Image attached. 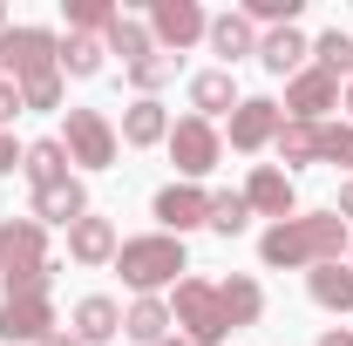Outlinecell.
Instances as JSON below:
<instances>
[{
	"instance_id": "1",
	"label": "cell",
	"mask_w": 353,
	"mask_h": 346,
	"mask_svg": "<svg viewBox=\"0 0 353 346\" xmlns=\"http://www.w3.org/2000/svg\"><path fill=\"white\" fill-rule=\"evenodd\" d=\"M347 245H353V224L340 211H299L285 224H265L259 265L265 272H312V265H340Z\"/></svg>"
},
{
	"instance_id": "2",
	"label": "cell",
	"mask_w": 353,
	"mask_h": 346,
	"mask_svg": "<svg viewBox=\"0 0 353 346\" xmlns=\"http://www.w3.org/2000/svg\"><path fill=\"white\" fill-rule=\"evenodd\" d=\"M0 285H7V299H48V285H54L48 224H34V217H0Z\"/></svg>"
},
{
	"instance_id": "3",
	"label": "cell",
	"mask_w": 353,
	"mask_h": 346,
	"mask_svg": "<svg viewBox=\"0 0 353 346\" xmlns=\"http://www.w3.org/2000/svg\"><path fill=\"white\" fill-rule=\"evenodd\" d=\"M116 272H123V285H130L136 299H163V292H176V278L190 272V252H183V238H170V231H143V238H123Z\"/></svg>"
},
{
	"instance_id": "4",
	"label": "cell",
	"mask_w": 353,
	"mask_h": 346,
	"mask_svg": "<svg viewBox=\"0 0 353 346\" xmlns=\"http://www.w3.org/2000/svg\"><path fill=\"white\" fill-rule=\"evenodd\" d=\"M54 68H61V34H54V28L21 21V28L0 34V75H7L14 88L34 82V75H54Z\"/></svg>"
},
{
	"instance_id": "5",
	"label": "cell",
	"mask_w": 353,
	"mask_h": 346,
	"mask_svg": "<svg viewBox=\"0 0 353 346\" xmlns=\"http://www.w3.org/2000/svg\"><path fill=\"white\" fill-rule=\"evenodd\" d=\"M170 319H176V333H183L190 346H224V340H231V326H224V312H218V285H211V278H176Z\"/></svg>"
},
{
	"instance_id": "6",
	"label": "cell",
	"mask_w": 353,
	"mask_h": 346,
	"mask_svg": "<svg viewBox=\"0 0 353 346\" xmlns=\"http://www.w3.org/2000/svg\"><path fill=\"white\" fill-rule=\"evenodd\" d=\"M61 116H68V123H61V150H68V163H75V170H109L116 150H123L116 123H109L102 109H61Z\"/></svg>"
},
{
	"instance_id": "7",
	"label": "cell",
	"mask_w": 353,
	"mask_h": 346,
	"mask_svg": "<svg viewBox=\"0 0 353 346\" xmlns=\"http://www.w3.org/2000/svg\"><path fill=\"white\" fill-rule=\"evenodd\" d=\"M150 41H157V54H183V48H197L204 34H211V14H204V0H150Z\"/></svg>"
},
{
	"instance_id": "8",
	"label": "cell",
	"mask_w": 353,
	"mask_h": 346,
	"mask_svg": "<svg viewBox=\"0 0 353 346\" xmlns=\"http://www.w3.org/2000/svg\"><path fill=\"white\" fill-rule=\"evenodd\" d=\"M170 163H176V176L183 183H197V176H211L218 170V156H224V136H218V123H204V116H176L170 123Z\"/></svg>"
},
{
	"instance_id": "9",
	"label": "cell",
	"mask_w": 353,
	"mask_h": 346,
	"mask_svg": "<svg viewBox=\"0 0 353 346\" xmlns=\"http://www.w3.org/2000/svg\"><path fill=\"white\" fill-rule=\"evenodd\" d=\"M279 123H285V109H279L272 95H245V102L231 109L224 143H231L238 156H259V150H272V143H279Z\"/></svg>"
},
{
	"instance_id": "10",
	"label": "cell",
	"mask_w": 353,
	"mask_h": 346,
	"mask_svg": "<svg viewBox=\"0 0 353 346\" xmlns=\"http://www.w3.org/2000/svg\"><path fill=\"white\" fill-rule=\"evenodd\" d=\"M150 217H157V231H170V238H183V231H197L204 217H211V190H197V183H163L157 197H150Z\"/></svg>"
},
{
	"instance_id": "11",
	"label": "cell",
	"mask_w": 353,
	"mask_h": 346,
	"mask_svg": "<svg viewBox=\"0 0 353 346\" xmlns=\"http://www.w3.org/2000/svg\"><path fill=\"white\" fill-rule=\"evenodd\" d=\"M340 88H347V82H333L326 68L306 61V68L285 82V102H279V109H285V123H319L326 109H340Z\"/></svg>"
},
{
	"instance_id": "12",
	"label": "cell",
	"mask_w": 353,
	"mask_h": 346,
	"mask_svg": "<svg viewBox=\"0 0 353 346\" xmlns=\"http://www.w3.org/2000/svg\"><path fill=\"white\" fill-rule=\"evenodd\" d=\"M245 204H252V217L285 224V217H299V190H292V176L279 170V163H259V170L245 176Z\"/></svg>"
},
{
	"instance_id": "13",
	"label": "cell",
	"mask_w": 353,
	"mask_h": 346,
	"mask_svg": "<svg viewBox=\"0 0 353 346\" xmlns=\"http://www.w3.org/2000/svg\"><path fill=\"white\" fill-rule=\"evenodd\" d=\"M54 326V299H0V346H41Z\"/></svg>"
},
{
	"instance_id": "14",
	"label": "cell",
	"mask_w": 353,
	"mask_h": 346,
	"mask_svg": "<svg viewBox=\"0 0 353 346\" xmlns=\"http://www.w3.org/2000/svg\"><path fill=\"white\" fill-rule=\"evenodd\" d=\"M259 61H265V75H285V82H292L312 61V34L306 28H265L259 34Z\"/></svg>"
},
{
	"instance_id": "15",
	"label": "cell",
	"mask_w": 353,
	"mask_h": 346,
	"mask_svg": "<svg viewBox=\"0 0 353 346\" xmlns=\"http://www.w3.org/2000/svg\"><path fill=\"white\" fill-rule=\"evenodd\" d=\"M218 312L231 333H245V326H259L265 319V285L252 278V272H231V278H218Z\"/></svg>"
},
{
	"instance_id": "16",
	"label": "cell",
	"mask_w": 353,
	"mask_h": 346,
	"mask_svg": "<svg viewBox=\"0 0 353 346\" xmlns=\"http://www.w3.org/2000/svg\"><path fill=\"white\" fill-rule=\"evenodd\" d=\"M68 333L82 346H109L123 333V305L109 299V292H88V299H75V312H68Z\"/></svg>"
},
{
	"instance_id": "17",
	"label": "cell",
	"mask_w": 353,
	"mask_h": 346,
	"mask_svg": "<svg viewBox=\"0 0 353 346\" xmlns=\"http://www.w3.org/2000/svg\"><path fill=\"white\" fill-rule=\"evenodd\" d=\"M245 95H238V82H231V68H197L190 75V116H204V123H231V109H238Z\"/></svg>"
},
{
	"instance_id": "18",
	"label": "cell",
	"mask_w": 353,
	"mask_h": 346,
	"mask_svg": "<svg viewBox=\"0 0 353 346\" xmlns=\"http://www.w3.org/2000/svg\"><path fill=\"white\" fill-rule=\"evenodd\" d=\"M123 150H157V143H170V109L157 102V95H136L130 109H123Z\"/></svg>"
},
{
	"instance_id": "19",
	"label": "cell",
	"mask_w": 353,
	"mask_h": 346,
	"mask_svg": "<svg viewBox=\"0 0 353 346\" xmlns=\"http://www.w3.org/2000/svg\"><path fill=\"white\" fill-rule=\"evenodd\" d=\"M204 48L218 54V68H238L245 54H259V28L231 7V14H211V34H204Z\"/></svg>"
},
{
	"instance_id": "20",
	"label": "cell",
	"mask_w": 353,
	"mask_h": 346,
	"mask_svg": "<svg viewBox=\"0 0 353 346\" xmlns=\"http://www.w3.org/2000/svg\"><path fill=\"white\" fill-rule=\"evenodd\" d=\"M116 252H123V238H116L109 217L88 211L82 224H68V258H75V265H116Z\"/></svg>"
},
{
	"instance_id": "21",
	"label": "cell",
	"mask_w": 353,
	"mask_h": 346,
	"mask_svg": "<svg viewBox=\"0 0 353 346\" xmlns=\"http://www.w3.org/2000/svg\"><path fill=\"white\" fill-rule=\"evenodd\" d=\"M88 217V190H82V176H68V183H48V190H34V224H82Z\"/></svg>"
},
{
	"instance_id": "22",
	"label": "cell",
	"mask_w": 353,
	"mask_h": 346,
	"mask_svg": "<svg viewBox=\"0 0 353 346\" xmlns=\"http://www.w3.org/2000/svg\"><path fill=\"white\" fill-rule=\"evenodd\" d=\"M21 176H28L34 190H48V183H68V176H75V163H68L61 136H41V143H28V150H21Z\"/></svg>"
},
{
	"instance_id": "23",
	"label": "cell",
	"mask_w": 353,
	"mask_h": 346,
	"mask_svg": "<svg viewBox=\"0 0 353 346\" xmlns=\"http://www.w3.org/2000/svg\"><path fill=\"white\" fill-rule=\"evenodd\" d=\"M123 333H130L136 346H163V340L176 333L170 299H136V305H123Z\"/></svg>"
},
{
	"instance_id": "24",
	"label": "cell",
	"mask_w": 353,
	"mask_h": 346,
	"mask_svg": "<svg viewBox=\"0 0 353 346\" xmlns=\"http://www.w3.org/2000/svg\"><path fill=\"white\" fill-rule=\"evenodd\" d=\"M306 292H312L319 312H353V265L347 258H340V265H312V272H306Z\"/></svg>"
},
{
	"instance_id": "25",
	"label": "cell",
	"mask_w": 353,
	"mask_h": 346,
	"mask_svg": "<svg viewBox=\"0 0 353 346\" xmlns=\"http://www.w3.org/2000/svg\"><path fill=\"white\" fill-rule=\"evenodd\" d=\"M279 170L292 176L299 163H319V123H279Z\"/></svg>"
},
{
	"instance_id": "26",
	"label": "cell",
	"mask_w": 353,
	"mask_h": 346,
	"mask_svg": "<svg viewBox=\"0 0 353 346\" xmlns=\"http://www.w3.org/2000/svg\"><path fill=\"white\" fill-rule=\"evenodd\" d=\"M102 48H109V54H123V68L157 54V41H150V21H136V14H116V28L102 34Z\"/></svg>"
},
{
	"instance_id": "27",
	"label": "cell",
	"mask_w": 353,
	"mask_h": 346,
	"mask_svg": "<svg viewBox=\"0 0 353 346\" xmlns=\"http://www.w3.org/2000/svg\"><path fill=\"white\" fill-rule=\"evenodd\" d=\"M312 68H326L333 82H353V34H347V28L312 34Z\"/></svg>"
},
{
	"instance_id": "28",
	"label": "cell",
	"mask_w": 353,
	"mask_h": 346,
	"mask_svg": "<svg viewBox=\"0 0 353 346\" xmlns=\"http://www.w3.org/2000/svg\"><path fill=\"white\" fill-rule=\"evenodd\" d=\"M102 61H109V48L95 41V34H68L61 41V75H75V82H95Z\"/></svg>"
},
{
	"instance_id": "29",
	"label": "cell",
	"mask_w": 353,
	"mask_h": 346,
	"mask_svg": "<svg viewBox=\"0 0 353 346\" xmlns=\"http://www.w3.org/2000/svg\"><path fill=\"white\" fill-rule=\"evenodd\" d=\"M252 224V204H245V190H211V217H204V231H218V238H238Z\"/></svg>"
},
{
	"instance_id": "30",
	"label": "cell",
	"mask_w": 353,
	"mask_h": 346,
	"mask_svg": "<svg viewBox=\"0 0 353 346\" xmlns=\"http://www.w3.org/2000/svg\"><path fill=\"white\" fill-rule=\"evenodd\" d=\"M116 14H123L116 0H68V34H95V41H102V34L116 28Z\"/></svg>"
},
{
	"instance_id": "31",
	"label": "cell",
	"mask_w": 353,
	"mask_h": 346,
	"mask_svg": "<svg viewBox=\"0 0 353 346\" xmlns=\"http://www.w3.org/2000/svg\"><path fill=\"white\" fill-rule=\"evenodd\" d=\"M238 14H245V21H252V28H299V14H306V0H245V7H238Z\"/></svg>"
},
{
	"instance_id": "32",
	"label": "cell",
	"mask_w": 353,
	"mask_h": 346,
	"mask_svg": "<svg viewBox=\"0 0 353 346\" xmlns=\"http://www.w3.org/2000/svg\"><path fill=\"white\" fill-rule=\"evenodd\" d=\"M319 163L353 176V123H319Z\"/></svg>"
},
{
	"instance_id": "33",
	"label": "cell",
	"mask_w": 353,
	"mask_h": 346,
	"mask_svg": "<svg viewBox=\"0 0 353 346\" xmlns=\"http://www.w3.org/2000/svg\"><path fill=\"white\" fill-rule=\"evenodd\" d=\"M123 75H130V88H136V95H157V88L176 75V61H170V54H150V61H130Z\"/></svg>"
},
{
	"instance_id": "34",
	"label": "cell",
	"mask_w": 353,
	"mask_h": 346,
	"mask_svg": "<svg viewBox=\"0 0 353 346\" xmlns=\"http://www.w3.org/2000/svg\"><path fill=\"white\" fill-rule=\"evenodd\" d=\"M61 82H68L61 68H54V75H34V82H21V109H61Z\"/></svg>"
},
{
	"instance_id": "35",
	"label": "cell",
	"mask_w": 353,
	"mask_h": 346,
	"mask_svg": "<svg viewBox=\"0 0 353 346\" xmlns=\"http://www.w3.org/2000/svg\"><path fill=\"white\" fill-rule=\"evenodd\" d=\"M14 116H28V109H21V88H14L7 75H0V130H7Z\"/></svg>"
},
{
	"instance_id": "36",
	"label": "cell",
	"mask_w": 353,
	"mask_h": 346,
	"mask_svg": "<svg viewBox=\"0 0 353 346\" xmlns=\"http://www.w3.org/2000/svg\"><path fill=\"white\" fill-rule=\"evenodd\" d=\"M21 150H28V143H14V136L0 130V176H7V170H21Z\"/></svg>"
},
{
	"instance_id": "37",
	"label": "cell",
	"mask_w": 353,
	"mask_h": 346,
	"mask_svg": "<svg viewBox=\"0 0 353 346\" xmlns=\"http://www.w3.org/2000/svg\"><path fill=\"white\" fill-rule=\"evenodd\" d=\"M319 346H353V333H347V326H326V333H319Z\"/></svg>"
},
{
	"instance_id": "38",
	"label": "cell",
	"mask_w": 353,
	"mask_h": 346,
	"mask_svg": "<svg viewBox=\"0 0 353 346\" xmlns=\"http://www.w3.org/2000/svg\"><path fill=\"white\" fill-rule=\"evenodd\" d=\"M333 211H340V217H347V224H353V176H347V183H340V204H333Z\"/></svg>"
},
{
	"instance_id": "39",
	"label": "cell",
	"mask_w": 353,
	"mask_h": 346,
	"mask_svg": "<svg viewBox=\"0 0 353 346\" xmlns=\"http://www.w3.org/2000/svg\"><path fill=\"white\" fill-rule=\"evenodd\" d=\"M41 346H82V340H75V333H68V326H54V333H48Z\"/></svg>"
},
{
	"instance_id": "40",
	"label": "cell",
	"mask_w": 353,
	"mask_h": 346,
	"mask_svg": "<svg viewBox=\"0 0 353 346\" xmlns=\"http://www.w3.org/2000/svg\"><path fill=\"white\" fill-rule=\"evenodd\" d=\"M340 109H347V116H353V82H347V88H340Z\"/></svg>"
},
{
	"instance_id": "41",
	"label": "cell",
	"mask_w": 353,
	"mask_h": 346,
	"mask_svg": "<svg viewBox=\"0 0 353 346\" xmlns=\"http://www.w3.org/2000/svg\"><path fill=\"white\" fill-rule=\"evenodd\" d=\"M163 346H190V340H183V333H170V340H163Z\"/></svg>"
},
{
	"instance_id": "42",
	"label": "cell",
	"mask_w": 353,
	"mask_h": 346,
	"mask_svg": "<svg viewBox=\"0 0 353 346\" xmlns=\"http://www.w3.org/2000/svg\"><path fill=\"white\" fill-rule=\"evenodd\" d=\"M7 28H14V21H7V7H0V34H7Z\"/></svg>"
},
{
	"instance_id": "43",
	"label": "cell",
	"mask_w": 353,
	"mask_h": 346,
	"mask_svg": "<svg viewBox=\"0 0 353 346\" xmlns=\"http://www.w3.org/2000/svg\"><path fill=\"white\" fill-rule=\"evenodd\" d=\"M347 265H353V245H347Z\"/></svg>"
}]
</instances>
